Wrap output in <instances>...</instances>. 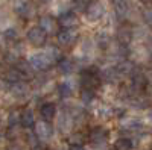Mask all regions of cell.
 <instances>
[{"label":"cell","mask_w":152,"mask_h":150,"mask_svg":"<svg viewBox=\"0 0 152 150\" xmlns=\"http://www.w3.org/2000/svg\"><path fill=\"white\" fill-rule=\"evenodd\" d=\"M132 149V141L129 138H119L114 143V150H131Z\"/></svg>","instance_id":"obj_19"},{"label":"cell","mask_w":152,"mask_h":150,"mask_svg":"<svg viewBox=\"0 0 152 150\" xmlns=\"http://www.w3.org/2000/svg\"><path fill=\"white\" fill-rule=\"evenodd\" d=\"M143 18L148 24H152V9H148L145 11V14H143Z\"/></svg>","instance_id":"obj_26"},{"label":"cell","mask_w":152,"mask_h":150,"mask_svg":"<svg viewBox=\"0 0 152 150\" xmlns=\"http://www.w3.org/2000/svg\"><path fill=\"white\" fill-rule=\"evenodd\" d=\"M117 40L122 46H126L131 40H132V29L129 26H122L119 30H117Z\"/></svg>","instance_id":"obj_11"},{"label":"cell","mask_w":152,"mask_h":150,"mask_svg":"<svg viewBox=\"0 0 152 150\" xmlns=\"http://www.w3.org/2000/svg\"><path fill=\"white\" fill-rule=\"evenodd\" d=\"M56 26H58L56 20L53 17H50V15H43V17H40V20H38V28H40L46 35L55 33L56 32Z\"/></svg>","instance_id":"obj_8"},{"label":"cell","mask_w":152,"mask_h":150,"mask_svg":"<svg viewBox=\"0 0 152 150\" xmlns=\"http://www.w3.org/2000/svg\"><path fill=\"white\" fill-rule=\"evenodd\" d=\"M104 14H105V6H104L102 2H99V0L90 2L87 9H85V17L90 21H97L99 18H102Z\"/></svg>","instance_id":"obj_2"},{"label":"cell","mask_w":152,"mask_h":150,"mask_svg":"<svg viewBox=\"0 0 152 150\" xmlns=\"http://www.w3.org/2000/svg\"><path fill=\"white\" fill-rule=\"evenodd\" d=\"M31 150H47L46 149V146L44 144H40V143H35L32 147H31Z\"/></svg>","instance_id":"obj_27"},{"label":"cell","mask_w":152,"mask_h":150,"mask_svg":"<svg viewBox=\"0 0 152 150\" xmlns=\"http://www.w3.org/2000/svg\"><path fill=\"white\" fill-rule=\"evenodd\" d=\"M59 94H61L62 99H66V97H69L72 94V90H70L69 83H61L59 85Z\"/></svg>","instance_id":"obj_24"},{"label":"cell","mask_w":152,"mask_h":150,"mask_svg":"<svg viewBox=\"0 0 152 150\" xmlns=\"http://www.w3.org/2000/svg\"><path fill=\"white\" fill-rule=\"evenodd\" d=\"M114 2H126V0H114Z\"/></svg>","instance_id":"obj_31"},{"label":"cell","mask_w":152,"mask_h":150,"mask_svg":"<svg viewBox=\"0 0 152 150\" xmlns=\"http://www.w3.org/2000/svg\"><path fill=\"white\" fill-rule=\"evenodd\" d=\"M108 140V132L104 129V128H94L91 129L90 135H88V141L90 144L99 147V146H104Z\"/></svg>","instance_id":"obj_7"},{"label":"cell","mask_w":152,"mask_h":150,"mask_svg":"<svg viewBox=\"0 0 152 150\" xmlns=\"http://www.w3.org/2000/svg\"><path fill=\"white\" fill-rule=\"evenodd\" d=\"M73 68H75V65H73V62H72L70 59L61 58V59L58 61V70H59V73H62V74H70V73L73 71Z\"/></svg>","instance_id":"obj_16"},{"label":"cell","mask_w":152,"mask_h":150,"mask_svg":"<svg viewBox=\"0 0 152 150\" xmlns=\"http://www.w3.org/2000/svg\"><path fill=\"white\" fill-rule=\"evenodd\" d=\"M56 38H58V43L61 46H72L75 41H76V32L73 29H62L58 32L56 35Z\"/></svg>","instance_id":"obj_9"},{"label":"cell","mask_w":152,"mask_h":150,"mask_svg":"<svg viewBox=\"0 0 152 150\" xmlns=\"http://www.w3.org/2000/svg\"><path fill=\"white\" fill-rule=\"evenodd\" d=\"M5 38H8V40H15V38H17V30H15V29H8V30L5 32Z\"/></svg>","instance_id":"obj_25"},{"label":"cell","mask_w":152,"mask_h":150,"mask_svg":"<svg viewBox=\"0 0 152 150\" xmlns=\"http://www.w3.org/2000/svg\"><path fill=\"white\" fill-rule=\"evenodd\" d=\"M129 14V6L126 2H116V15L119 20H125Z\"/></svg>","instance_id":"obj_17"},{"label":"cell","mask_w":152,"mask_h":150,"mask_svg":"<svg viewBox=\"0 0 152 150\" xmlns=\"http://www.w3.org/2000/svg\"><path fill=\"white\" fill-rule=\"evenodd\" d=\"M40 114H41V117L44 118V121H52L53 117H55V114H56V106H55V103L47 102V103L41 105Z\"/></svg>","instance_id":"obj_10"},{"label":"cell","mask_w":152,"mask_h":150,"mask_svg":"<svg viewBox=\"0 0 152 150\" xmlns=\"http://www.w3.org/2000/svg\"><path fill=\"white\" fill-rule=\"evenodd\" d=\"M132 85H134V88H138V90H142L146 86V76L140 71V70H132Z\"/></svg>","instance_id":"obj_14"},{"label":"cell","mask_w":152,"mask_h":150,"mask_svg":"<svg viewBox=\"0 0 152 150\" xmlns=\"http://www.w3.org/2000/svg\"><path fill=\"white\" fill-rule=\"evenodd\" d=\"M81 99L84 103H90L91 100L94 99V91H90V90H82L81 91Z\"/></svg>","instance_id":"obj_22"},{"label":"cell","mask_w":152,"mask_h":150,"mask_svg":"<svg viewBox=\"0 0 152 150\" xmlns=\"http://www.w3.org/2000/svg\"><path fill=\"white\" fill-rule=\"evenodd\" d=\"M11 93L14 94L15 97H24V96H26V94L29 93V90H28V86L24 85V83H20V82H17V83H14V85H12Z\"/></svg>","instance_id":"obj_18"},{"label":"cell","mask_w":152,"mask_h":150,"mask_svg":"<svg viewBox=\"0 0 152 150\" xmlns=\"http://www.w3.org/2000/svg\"><path fill=\"white\" fill-rule=\"evenodd\" d=\"M102 76L107 79V82H117L119 78H120V74H119V71L116 68H108V70L104 71Z\"/></svg>","instance_id":"obj_20"},{"label":"cell","mask_w":152,"mask_h":150,"mask_svg":"<svg viewBox=\"0 0 152 150\" xmlns=\"http://www.w3.org/2000/svg\"><path fill=\"white\" fill-rule=\"evenodd\" d=\"M20 123L23 124L24 128H32L35 124V115L31 109H26L20 114Z\"/></svg>","instance_id":"obj_13"},{"label":"cell","mask_w":152,"mask_h":150,"mask_svg":"<svg viewBox=\"0 0 152 150\" xmlns=\"http://www.w3.org/2000/svg\"><path fill=\"white\" fill-rule=\"evenodd\" d=\"M34 128H35V136L37 138H40V140H50L52 138V135H53V129L52 126H50V123L49 121H35L34 124Z\"/></svg>","instance_id":"obj_5"},{"label":"cell","mask_w":152,"mask_h":150,"mask_svg":"<svg viewBox=\"0 0 152 150\" xmlns=\"http://www.w3.org/2000/svg\"><path fill=\"white\" fill-rule=\"evenodd\" d=\"M142 3H145V5H148V3H152V0H140Z\"/></svg>","instance_id":"obj_29"},{"label":"cell","mask_w":152,"mask_h":150,"mask_svg":"<svg viewBox=\"0 0 152 150\" xmlns=\"http://www.w3.org/2000/svg\"><path fill=\"white\" fill-rule=\"evenodd\" d=\"M149 118H151V120H152V111H151V112H149Z\"/></svg>","instance_id":"obj_30"},{"label":"cell","mask_w":152,"mask_h":150,"mask_svg":"<svg viewBox=\"0 0 152 150\" xmlns=\"http://www.w3.org/2000/svg\"><path fill=\"white\" fill-rule=\"evenodd\" d=\"M116 70L119 71V74H122V73H131L134 68H132V65L129 64V61H122L120 64L116 67Z\"/></svg>","instance_id":"obj_21"},{"label":"cell","mask_w":152,"mask_h":150,"mask_svg":"<svg viewBox=\"0 0 152 150\" xmlns=\"http://www.w3.org/2000/svg\"><path fill=\"white\" fill-rule=\"evenodd\" d=\"M18 73H20V76L21 78H32V67L29 65V62H26V61H18L17 62V68H15Z\"/></svg>","instance_id":"obj_15"},{"label":"cell","mask_w":152,"mask_h":150,"mask_svg":"<svg viewBox=\"0 0 152 150\" xmlns=\"http://www.w3.org/2000/svg\"><path fill=\"white\" fill-rule=\"evenodd\" d=\"M29 65L35 70H46L50 64H52V61L49 59V56L46 55V52H41V53H34L32 56H29L28 59Z\"/></svg>","instance_id":"obj_4"},{"label":"cell","mask_w":152,"mask_h":150,"mask_svg":"<svg viewBox=\"0 0 152 150\" xmlns=\"http://www.w3.org/2000/svg\"><path fill=\"white\" fill-rule=\"evenodd\" d=\"M69 150H85V149H84V146H81V144H72Z\"/></svg>","instance_id":"obj_28"},{"label":"cell","mask_w":152,"mask_h":150,"mask_svg":"<svg viewBox=\"0 0 152 150\" xmlns=\"http://www.w3.org/2000/svg\"><path fill=\"white\" fill-rule=\"evenodd\" d=\"M56 23L59 24L62 29H73V28L78 26L79 20H78V15H76L73 11H67V12H64V14L59 15Z\"/></svg>","instance_id":"obj_6"},{"label":"cell","mask_w":152,"mask_h":150,"mask_svg":"<svg viewBox=\"0 0 152 150\" xmlns=\"http://www.w3.org/2000/svg\"><path fill=\"white\" fill-rule=\"evenodd\" d=\"M15 12H17L18 15L24 17V18H29V17L32 15L34 9H32V6H31L28 2H24V0H21V2H18V3L15 5Z\"/></svg>","instance_id":"obj_12"},{"label":"cell","mask_w":152,"mask_h":150,"mask_svg":"<svg viewBox=\"0 0 152 150\" xmlns=\"http://www.w3.org/2000/svg\"><path fill=\"white\" fill-rule=\"evenodd\" d=\"M28 41L34 46V47H43L46 44V40H47V35L38 28V26H34L28 30V35H26Z\"/></svg>","instance_id":"obj_3"},{"label":"cell","mask_w":152,"mask_h":150,"mask_svg":"<svg viewBox=\"0 0 152 150\" xmlns=\"http://www.w3.org/2000/svg\"><path fill=\"white\" fill-rule=\"evenodd\" d=\"M81 85H82V90L94 91L100 85V76L94 70H84L81 73Z\"/></svg>","instance_id":"obj_1"},{"label":"cell","mask_w":152,"mask_h":150,"mask_svg":"<svg viewBox=\"0 0 152 150\" xmlns=\"http://www.w3.org/2000/svg\"><path fill=\"white\" fill-rule=\"evenodd\" d=\"M88 3H90V0H75V9H76V11L85 12Z\"/></svg>","instance_id":"obj_23"}]
</instances>
